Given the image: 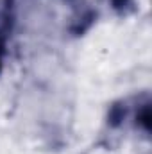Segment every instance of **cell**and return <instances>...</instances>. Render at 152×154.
Wrapping results in <instances>:
<instances>
[{"label":"cell","mask_w":152,"mask_h":154,"mask_svg":"<svg viewBox=\"0 0 152 154\" xmlns=\"http://www.w3.org/2000/svg\"><path fill=\"white\" fill-rule=\"evenodd\" d=\"M95 22H97V11L84 4L82 7H77L75 9L68 31H70L74 36H82L84 32H88V31L91 29V25H93Z\"/></svg>","instance_id":"cell-1"},{"label":"cell","mask_w":152,"mask_h":154,"mask_svg":"<svg viewBox=\"0 0 152 154\" xmlns=\"http://www.w3.org/2000/svg\"><path fill=\"white\" fill-rule=\"evenodd\" d=\"M13 20H14V14H13V2H11V0H0V32H2L4 36H7V34L11 32Z\"/></svg>","instance_id":"cell-2"},{"label":"cell","mask_w":152,"mask_h":154,"mask_svg":"<svg viewBox=\"0 0 152 154\" xmlns=\"http://www.w3.org/2000/svg\"><path fill=\"white\" fill-rule=\"evenodd\" d=\"M127 116V104L123 100L113 102L108 109V125L109 127H120Z\"/></svg>","instance_id":"cell-3"},{"label":"cell","mask_w":152,"mask_h":154,"mask_svg":"<svg viewBox=\"0 0 152 154\" xmlns=\"http://www.w3.org/2000/svg\"><path fill=\"white\" fill-rule=\"evenodd\" d=\"M136 127H140L145 134L150 133V125H152V115H150V100H145L143 104L138 106L136 111Z\"/></svg>","instance_id":"cell-4"},{"label":"cell","mask_w":152,"mask_h":154,"mask_svg":"<svg viewBox=\"0 0 152 154\" xmlns=\"http://www.w3.org/2000/svg\"><path fill=\"white\" fill-rule=\"evenodd\" d=\"M109 4L113 11L120 16H125L134 11V0H109Z\"/></svg>","instance_id":"cell-5"},{"label":"cell","mask_w":152,"mask_h":154,"mask_svg":"<svg viewBox=\"0 0 152 154\" xmlns=\"http://www.w3.org/2000/svg\"><path fill=\"white\" fill-rule=\"evenodd\" d=\"M5 38H7V36H4V34L0 32V74H2V70H4V56H5Z\"/></svg>","instance_id":"cell-6"}]
</instances>
